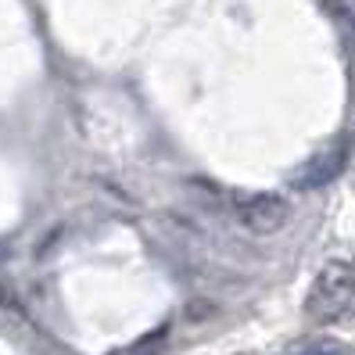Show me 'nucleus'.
Segmentation results:
<instances>
[{
  "label": "nucleus",
  "mask_w": 355,
  "mask_h": 355,
  "mask_svg": "<svg viewBox=\"0 0 355 355\" xmlns=\"http://www.w3.org/2000/svg\"><path fill=\"white\" fill-rule=\"evenodd\" d=\"M355 298V273L345 262H330L320 269L316 284H312L309 298H305V316L312 323H330L352 305Z\"/></svg>",
  "instance_id": "obj_1"
},
{
  "label": "nucleus",
  "mask_w": 355,
  "mask_h": 355,
  "mask_svg": "<svg viewBox=\"0 0 355 355\" xmlns=\"http://www.w3.org/2000/svg\"><path fill=\"white\" fill-rule=\"evenodd\" d=\"M237 219L244 230H252V234H280L291 219V205L280 198V194H248L237 201Z\"/></svg>",
  "instance_id": "obj_2"
},
{
  "label": "nucleus",
  "mask_w": 355,
  "mask_h": 355,
  "mask_svg": "<svg viewBox=\"0 0 355 355\" xmlns=\"http://www.w3.org/2000/svg\"><path fill=\"white\" fill-rule=\"evenodd\" d=\"M348 155H352V144L348 140H338L334 148L312 155L305 165H298V173L291 176V191H320V187L334 183V180L345 173Z\"/></svg>",
  "instance_id": "obj_3"
},
{
  "label": "nucleus",
  "mask_w": 355,
  "mask_h": 355,
  "mask_svg": "<svg viewBox=\"0 0 355 355\" xmlns=\"http://www.w3.org/2000/svg\"><path fill=\"white\" fill-rule=\"evenodd\" d=\"M165 341H169V330H165V327H158V330L144 334V338H137L133 345L119 348V352H112V355H162Z\"/></svg>",
  "instance_id": "obj_4"
},
{
  "label": "nucleus",
  "mask_w": 355,
  "mask_h": 355,
  "mask_svg": "<svg viewBox=\"0 0 355 355\" xmlns=\"http://www.w3.org/2000/svg\"><path fill=\"white\" fill-rule=\"evenodd\" d=\"M309 355H341V352H330V348H323V352H309Z\"/></svg>",
  "instance_id": "obj_5"
}]
</instances>
